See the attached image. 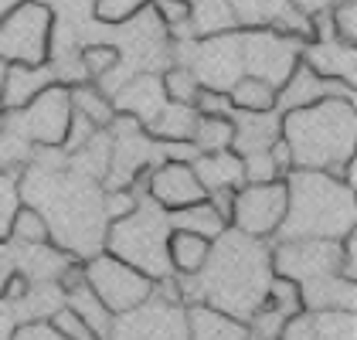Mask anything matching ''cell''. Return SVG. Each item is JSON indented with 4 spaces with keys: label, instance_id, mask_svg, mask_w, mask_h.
<instances>
[{
    "label": "cell",
    "instance_id": "obj_43",
    "mask_svg": "<svg viewBox=\"0 0 357 340\" xmlns=\"http://www.w3.org/2000/svg\"><path fill=\"white\" fill-rule=\"evenodd\" d=\"M153 7H157V17L167 28H181V24H188L194 3L191 0H153Z\"/></svg>",
    "mask_w": 357,
    "mask_h": 340
},
{
    "label": "cell",
    "instance_id": "obj_29",
    "mask_svg": "<svg viewBox=\"0 0 357 340\" xmlns=\"http://www.w3.org/2000/svg\"><path fill=\"white\" fill-rule=\"evenodd\" d=\"M68 102H72V109L82 113L92 126H109V123H116L112 102L99 92V88H92V85H75V88H68Z\"/></svg>",
    "mask_w": 357,
    "mask_h": 340
},
{
    "label": "cell",
    "instance_id": "obj_44",
    "mask_svg": "<svg viewBox=\"0 0 357 340\" xmlns=\"http://www.w3.org/2000/svg\"><path fill=\"white\" fill-rule=\"evenodd\" d=\"M279 340H317V330H313V313L300 310L296 316H289L279 330Z\"/></svg>",
    "mask_w": 357,
    "mask_h": 340
},
{
    "label": "cell",
    "instance_id": "obj_19",
    "mask_svg": "<svg viewBox=\"0 0 357 340\" xmlns=\"http://www.w3.org/2000/svg\"><path fill=\"white\" fill-rule=\"evenodd\" d=\"M300 300H303V310L310 313L354 310L357 289H354V279H344L340 272H330V276H320V279L300 283Z\"/></svg>",
    "mask_w": 357,
    "mask_h": 340
},
{
    "label": "cell",
    "instance_id": "obj_21",
    "mask_svg": "<svg viewBox=\"0 0 357 340\" xmlns=\"http://www.w3.org/2000/svg\"><path fill=\"white\" fill-rule=\"evenodd\" d=\"M194 177L201 180L204 194L211 191H228L242 184V157L235 150H218V153H201L191 164Z\"/></svg>",
    "mask_w": 357,
    "mask_h": 340
},
{
    "label": "cell",
    "instance_id": "obj_30",
    "mask_svg": "<svg viewBox=\"0 0 357 340\" xmlns=\"http://www.w3.org/2000/svg\"><path fill=\"white\" fill-rule=\"evenodd\" d=\"M10 242L17 245H41V242H52V228L48 222L34 211V208H17L14 218H10Z\"/></svg>",
    "mask_w": 357,
    "mask_h": 340
},
{
    "label": "cell",
    "instance_id": "obj_31",
    "mask_svg": "<svg viewBox=\"0 0 357 340\" xmlns=\"http://www.w3.org/2000/svg\"><path fill=\"white\" fill-rule=\"evenodd\" d=\"M354 310H324L313 313V330L317 340H354Z\"/></svg>",
    "mask_w": 357,
    "mask_h": 340
},
{
    "label": "cell",
    "instance_id": "obj_3",
    "mask_svg": "<svg viewBox=\"0 0 357 340\" xmlns=\"http://www.w3.org/2000/svg\"><path fill=\"white\" fill-rule=\"evenodd\" d=\"M279 137L296 170H340L354 160V99H320L279 116Z\"/></svg>",
    "mask_w": 357,
    "mask_h": 340
},
{
    "label": "cell",
    "instance_id": "obj_25",
    "mask_svg": "<svg viewBox=\"0 0 357 340\" xmlns=\"http://www.w3.org/2000/svg\"><path fill=\"white\" fill-rule=\"evenodd\" d=\"M228 99L235 109H245V113H269L275 109V85L266 79H255V75H242L228 85Z\"/></svg>",
    "mask_w": 357,
    "mask_h": 340
},
{
    "label": "cell",
    "instance_id": "obj_23",
    "mask_svg": "<svg viewBox=\"0 0 357 340\" xmlns=\"http://www.w3.org/2000/svg\"><path fill=\"white\" fill-rule=\"evenodd\" d=\"M211 252V242L194 235V231H181V228H170L167 235V258H170V269H177L181 276H194L204 258Z\"/></svg>",
    "mask_w": 357,
    "mask_h": 340
},
{
    "label": "cell",
    "instance_id": "obj_38",
    "mask_svg": "<svg viewBox=\"0 0 357 340\" xmlns=\"http://www.w3.org/2000/svg\"><path fill=\"white\" fill-rule=\"evenodd\" d=\"M194 109L197 116H231V99H228V92H218V88H197V95H194Z\"/></svg>",
    "mask_w": 357,
    "mask_h": 340
},
{
    "label": "cell",
    "instance_id": "obj_16",
    "mask_svg": "<svg viewBox=\"0 0 357 340\" xmlns=\"http://www.w3.org/2000/svg\"><path fill=\"white\" fill-rule=\"evenodd\" d=\"M303 61L324 75V79H337V82L351 85L357 82V52L354 45H344V41H313L310 48H303Z\"/></svg>",
    "mask_w": 357,
    "mask_h": 340
},
{
    "label": "cell",
    "instance_id": "obj_36",
    "mask_svg": "<svg viewBox=\"0 0 357 340\" xmlns=\"http://www.w3.org/2000/svg\"><path fill=\"white\" fill-rule=\"evenodd\" d=\"M330 21H333V34H337V41L354 45L357 41V0L330 3Z\"/></svg>",
    "mask_w": 357,
    "mask_h": 340
},
{
    "label": "cell",
    "instance_id": "obj_26",
    "mask_svg": "<svg viewBox=\"0 0 357 340\" xmlns=\"http://www.w3.org/2000/svg\"><path fill=\"white\" fill-rule=\"evenodd\" d=\"M197 123V109L194 106H181V102H167L164 109L157 113V119L146 126L153 137L160 140H174V143H184L191 140V130Z\"/></svg>",
    "mask_w": 357,
    "mask_h": 340
},
{
    "label": "cell",
    "instance_id": "obj_18",
    "mask_svg": "<svg viewBox=\"0 0 357 340\" xmlns=\"http://www.w3.org/2000/svg\"><path fill=\"white\" fill-rule=\"evenodd\" d=\"M72 265V258L58 245H14V269L28 283H58V276Z\"/></svg>",
    "mask_w": 357,
    "mask_h": 340
},
{
    "label": "cell",
    "instance_id": "obj_1",
    "mask_svg": "<svg viewBox=\"0 0 357 340\" xmlns=\"http://www.w3.org/2000/svg\"><path fill=\"white\" fill-rule=\"evenodd\" d=\"M21 194L28 201V208H34L48 222L52 238L61 242L58 249L89 255V258L99 255L102 235H106L102 231L106 215H102V198L92 177H82V173L65 177L61 170L31 167L24 173Z\"/></svg>",
    "mask_w": 357,
    "mask_h": 340
},
{
    "label": "cell",
    "instance_id": "obj_15",
    "mask_svg": "<svg viewBox=\"0 0 357 340\" xmlns=\"http://www.w3.org/2000/svg\"><path fill=\"white\" fill-rule=\"evenodd\" d=\"M231 150L238 157L255 153V150H269L279 140V113H245V109H231Z\"/></svg>",
    "mask_w": 357,
    "mask_h": 340
},
{
    "label": "cell",
    "instance_id": "obj_5",
    "mask_svg": "<svg viewBox=\"0 0 357 340\" xmlns=\"http://www.w3.org/2000/svg\"><path fill=\"white\" fill-rule=\"evenodd\" d=\"M137 194V208L126 218H116V225L106 235L109 255L130 262L150 279H164L170 276V258H167V235H170V222L167 211L153 198Z\"/></svg>",
    "mask_w": 357,
    "mask_h": 340
},
{
    "label": "cell",
    "instance_id": "obj_46",
    "mask_svg": "<svg viewBox=\"0 0 357 340\" xmlns=\"http://www.w3.org/2000/svg\"><path fill=\"white\" fill-rule=\"evenodd\" d=\"M269 157H273L275 173H279V177H286V173L293 170V157H289V146H286V140H282V137L269 146Z\"/></svg>",
    "mask_w": 357,
    "mask_h": 340
},
{
    "label": "cell",
    "instance_id": "obj_27",
    "mask_svg": "<svg viewBox=\"0 0 357 340\" xmlns=\"http://www.w3.org/2000/svg\"><path fill=\"white\" fill-rule=\"evenodd\" d=\"M188 24H194V34L211 38L221 31H231L238 21H235V10L228 0H197V7H191Z\"/></svg>",
    "mask_w": 357,
    "mask_h": 340
},
{
    "label": "cell",
    "instance_id": "obj_47",
    "mask_svg": "<svg viewBox=\"0 0 357 340\" xmlns=\"http://www.w3.org/2000/svg\"><path fill=\"white\" fill-rule=\"evenodd\" d=\"M17 269H14V249L0 238V296H3V286H7V279L14 276Z\"/></svg>",
    "mask_w": 357,
    "mask_h": 340
},
{
    "label": "cell",
    "instance_id": "obj_24",
    "mask_svg": "<svg viewBox=\"0 0 357 340\" xmlns=\"http://www.w3.org/2000/svg\"><path fill=\"white\" fill-rule=\"evenodd\" d=\"M167 222L170 228H181V231H194V235H201V238H218L221 231H225V218H221L218 211H215V204L211 201H194L188 208H177V211H167Z\"/></svg>",
    "mask_w": 357,
    "mask_h": 340
},
{
    "label": "cell",
    "instance_id": "obj_22",
    "mask_svg": "<svg viewBox=\"0 0 357 340\" xmlns=\"http://www.w3.org/2000/svg\"><path fill=\"white\" fill-rule=\"evenodd\" d=\"M65 307H68V310L75 313L85 327L96 334V340H109L112 320H116V316H112V313L99 303V296L89 289V283H85V279L65 289Z\"/></svg>",
    "mask_w": 357,
    "mask_h": 340
},
{
    "label": "cell",
    "instance_id": "obj_6",
    "mask_svg": "<svg viewBox=\"0 0 357 340\" xmlns=\"http://www.w3.org/2000/svg\"><path fill=\"white\" fill-rule=\"evenodd\" d=\"M55 17L41 0H21L0 21V61L7 65H48Z\"/></svg>",
    "mask_w": 357,
    "mask_h": 340
},
{
    "label": "cell",
    "instance_id": "obj_33",
    "mask_svg": "<svg viewBox=\"0 0 357 340\" xmlns=\"http://www.w3.org/2000/svg\"><path fill=\"white\" fill-rule=\"evenodd\" d=\"M262 307H269V310L282 313L286 320L289 316H296L303 310V300H300V283H293V279H282V276H273L269 279V289H266V303Z\"/></svg>",
    "mask_w": 357,
    "mask_h": 340
},
{
    "label": "cell",
    "instance_id": "obj_28",
    "mask_svg": "<svg viewBox=\"0 0 357 340\" xmlns=\"http://www.w3.org/2000/svg\"><path fill=\"white\" fill-rule=\"evenodd\" d=\"M191 146L197 153L231 150V119H225V116H197V123L191 130Z\"/></svg>",
    "mask_w": 357,
    "mask_h": 340
},
{
    "label": "cell",
    "instance_id": "obj_10",
    "mask_svg": "<svg viewBox=\"0 0 357 340\" xmlns=\"http://www.w3.org/2000/svg\"><path fill=\"white\" fill-rule=\"evenodd\" d=\"M275 276L293 279V283H310L330 272H340V242L333 238H286L279 242L273 255Z\"/></svg>",
    "mask_w": 357,
    "mask_h": 340
},
{
    "label": "cell",
    "instance_id": "obj_4",
    "mask_svg": "<svg viewBox=\"0 0 357 340\" xmlns=\"http://www.w3.org/2000/svg\"><path fill=\"white\" fill-rule=\"evenodd\" d=\"M279 238H333L354 231V191L330 170H289Z\"/></svg>",
    "mask_w": 357,
    "mask_h": 340
},
{
    "label": "cell",
    "instance_id": "obj_49",
    "mask_svg": "<svg viewBox=\"0 0 357 340\" xmlns=\"http://www.w3.org/2000/svg\"><path fill=\"white\" fill-rule=\"evenodd\" d=\"M330 3H337V0H330Z\"/></svg>",
    "mask_w": 357,
    "mask_h": 340
},
{
    "label": "cell",
    "instance_id": "obj_11",
    "mask_svg": "<svg viewBox=\"0 0 357 340\" xmlns=\"http://www.w3.org/2000/svg\"><path fill=\"white\" fill-rule=\"evenodd\" d=\"M286 215V184L269 180V184H245L231 198V222L235 231L248 238H266L275 235V228Z\"/></svg>",
    "mask_w": 357,
    "mask_h": 340
},
{
    "label": "cell",
    "instance_id": "obj_32",
    "mask_svg": "<svg viewBox=\"0 0 357 340\" xmlns=\"http://www.w3.org/2000/svg\"><path fill=\"white\" fill-rule=\"evenodd\" d=\"M119 48L116 45H89L79 52V65H82L85 79H106L119 68Z\"/></svg>",
    "mask_w": 357,
    "mask_h": 340
},
{
    "label": "cell",
    "instance_id": "obj_2",
    "mask_svg": "<svg viewBox=\"0 0 357 340\" xmlns=\"http://www.w3.org/2000/svg\"><path fill=\"white\" fill-rule=\"evenodd\" d=\"M269 272L273 258L266 245L259 238L225 228L218 235V245H211L204 265L194 272L197 303H208L235 320H248L266 303V289L273 279Z\"/></svg>",
    "mask_w": 357,
    "mask_h": 340
},
{
    "label": "cell",
    "instance_id": "obj_17",
    "mask_svg": "<svg viewBox=\"0 0 357 340\" xmlns=\"http://www.w3.org/2000/svg\"><path fill=\"white\" fill-rule=\"evenodd\" d=\"M52 82H58L52 65H10L0 79V102L14 113V109L28 106L31 99Z\"/></svg>",
    "mask_w": 357,
    "mask_h": 340
},
{
    "label": "cell",
    "instance_id": "obj_35",
    "mask_svg": "<svg viewBox=\"0 0 357 340\" xmlns=\"http://www.w3.org/2000/svg\"><path fill=\"white\" fill-rule=\"evenodd\" d=\"M197 79L188 65H174L164 79V92L170 102H181V106H194V95H197Z\"/></svg>",
    "mask_w": 357,
    "mask_h": 340
},
{
    "label": "cell",
    "instance_id": "obj_42",
    "mask_svg": "<svg viewBox=\"0 0 357 340\" xmlns=\"http://www.w3.org/2000/svg\"><path fill=\"white\" fill-rule=\"evenodd\" d=\"M137 208V194L133 191H119V187H112V191H106L102 194V215L106 218H126L130 211Z\"/></svg>",
    "mask_w": 357,
    "mask_h": 340
},
{
    "label": "cell",
    "instance_id": "obj_40",
    "mask_svg": "<svg viewBox=\"0 0 357 340\" xmlns=\"http://www.w3.org/2000/svg\"><path fill=\"white\" fill-rule=\"evenodd\" d=\"M52 327H55L58 334H65L68 340H96V334H92L68 307H61V310L52 313Z\"/></svg>",
    "mask_w": 357,
    "mask_h": 340
},
{
    "label": "cell",
    "instance_id": "obj_39",
    "mask_svg": "<svg viewBox=\"0 0 357 340\" xmlns=\"http://www.w3.org/2000/svg\"><path fill=\"white\" fill-rule=\"evenodd\" d=\"M14 211H17V184H14V173H3V170H0V238L10 231Z\"/></svg>",
    "mask_w": 357,
    "mask_h": 340
},
{
    "label": "cell",
    "instance_id": "obj_48",
    "mask_svg": "<svg viewBox=\"0 0 357 340\" xmlns=\"http://www.w3.org/2000/svg\"><path fill=\"white\" fill-rule=\"evenodd\" d=\"M17 3H21V0H0V21H3V17H7V14H10Z\"/></svg>",
    "mask_w": 357,
    "mask_h": 340
},
{
    "label": "cell",
    "instance_id": "obj_7",
    "mask_svg": "<svg viewBox=\"0 0 357 340\" xmlns=\"http://www.w3.org/2000/svg\"><path fill=\"white\" fill-rule=\"evenodd\" d=\"M82 272L89 289L99 296V303L112 316L137 310L139 303H146L150 293H153V279L143 276L139 269H133L130 262L116 258V255H92Z\"/></svg>",
    "mask_w": 357,
    "mask_h": 340
},
{
    "label": "cell",
    "instance_id": "obj_34",
    "mask_svg": "<svg viewBox=\"0 0 357 340\" xmlns=\"http://www.w3.org/2000/svg\"><path fill=\"white\" fill-rule=\"evenodd\" d=\"M146 0H92V14L99 24H130Z\"/></svg>",
    "mask_w": 357,
    "mask_h": 340
},
{
    "label": "cell",
    "instance_id": "obj_8",
    "mask_svg": "<svg viewBox=\"0 0 357 340\" xmlns=\"http://www.w3.org/2000/svg\"><path fill=\"white\" fill-rule=\"evenodd\" d=\"M68 119H72L68 88L52 82L48 88H41L28 106L3 116V126L10 133H17L21 140H28L31 146H61Z\"/></svg>",
    "mask_w": 357,
    "mask_h": 340
},
{
    "label": "cell",
    "instance_id": "obj_9",
    "mask_svg": "<svg viewBox=\"0 0 357 340\" xmlns=\"http://www.w3.org/2000/svg\"><path fill=\"white\" fill-rule=\"evenodd\" d=\"M109 340H188V316L181 303H167L150 293L146 303L112 320Z\"/></svg>",
    "mask_w": 357,
    "mask_h": 340
},
{
    "label": "cell",
    "instance_id": "obj_13",
    "mask_svg": "<svg viewBox=\"0 0 357 340\" xmlns=\"http://www.w3.org/2000/svg\"><path fill=\"white\" fill-rule=\"evenodd\" d=\"M146 184H150V198L164 211H177V208H188L194 201H204V187L194 177L191 164H184V160H170L164 167H157L146 177Z\"/></svg>",
    "mask_w": 357,
    "mask_h": 340
},
{
    "label": "cell",
    "instance_id": "obj_12",
    "mask_svg": "<svg viewBox=\"0 0 357 340\" xmlns=\"http://www.w3.org/2000/svg\"><path fill=\"white\" fill-rule=\"evenodd\" d=\"M320 99H354V88L337 82V79H324L306 61H296L293 72L275 88V113L282 116L289 109H303V106H313Z\"/></svg>",
    "mask_w": 357,
    "mask_h": 340
},
{
    "label": "cell",
    "instance_id": "obj_37",
    "mask_svg": "<svg viewBox=\"0 0 357 340\" xmlns=\"http://www.w3.org/2000/svg\"><path fill=\"white\" fill-rule=\"evenodd\" d=\"M242 180H245V184H269V180H279L269 150H255V153H245V157H242Z\"/></svg>",
    "mask_w": 357,
    "mask_h": 340
},
{
    "label": "cell",
    "instance_id": "obj_41",
    "mask_svg": "<svg viewBox=\"0 0 357 340\" xmlns=\"http://www.w3.org/2000/svg\"><path fill=\"white\" fill-rule=\"evenodd\" d=\"M92 133H96V126L85 119L82 113H75L72 109V119H68V130H65V140H61V146H65V153H75L82 143L92 140Z\"/></svg>",
    "mask_w": 357,
    "mask_h": 340
},
{
    "label": "cell",
    "instance_id": "obj_20",
    "mask_svg": "<svg viewBox=\"0 0 357 340\" xmlns=\"http://www.w3.org/2000/svg\"><path fill=\"white\" fill-rule=\"evenodd\" d=\"M184 316H188V340H248L245 320H235L208 303H194Z\"/></svg>",
    "mask_w": 357,
    "mask_h": 340
},
{
    "label": "cell",
    "instance_id": "obj_45",
    "mask_svg": "<svg viewBox=\"0 0 357 340\" xmlns=\"http://www.w3.org/2000/svg\"><path fill=\"white\" fill-rule=\"evenodd\" d=\"M10 340H68L65 334H58L52 323H45V320H24L14 334H10Z\"/></svg>",
    "mask_w": 357,
    "mask_h": 340
},
{
    "label": "cell",
    "instance_id": "obj_14",
    "mask_svg": "<svg viewBox=\"0 0 357 340\" xmlns=\"http://www.w3.org/2000/svg\"><path fill=\"white\" fill-rule=\"evenodd\" d=\"M164 106H167L164 82L153 79V75H137V79L123 82L116 88V102H112L116 113H126L130 119H137L139 126H150Z\"/></svg>",
    "mask_w": 357,
    "mask_h": 340
}]
</instances>
